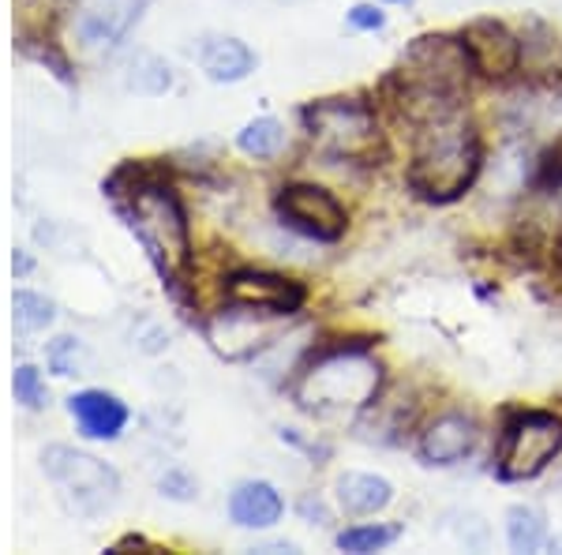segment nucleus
Listing matches in <instances>:
<instances>
[{
    "label": "nucleus",
    "instance_id": "f257e3e1",
    "mask_svg": "<svg viewBox=\"0 0 562 555\" xmlns=\"http://www.w3.org/2000/svg\"><path fill=\"white\" fill-rule=\"evenodd\" d=\"M480 173V135L465 113H447L416 129L409 188L428 203H454Z\"/></svg>",
    "mask_w": 562,
    "mask_h": 555
},
{
    "label": "nucleus",
    "instance_id": "f03ea898",
    "mask_svg": "<svg viewBox=\"0 0 562 555\" xmlns=\"http://www.w3.org/2000/svg\"><path fill=\"white\" fill-rule=\"evenodd\" d=\"M121 214L135 233V241L143 244V252L150 256L161 281L173 293H180L188 270H192V233H188V214L173 188L161 185V180L139 177L124 192Z\"/></svg>",
    "mask_w": 562,
    "mask_h": 555
},
{
    "label": "nucleus",
    "instance_id": "7ed1b4c3",
    "mask_svg": "<svg viewBox=\"0 0 562 555\" xmlns=\"http://www.w3.org/2000/svg\"><path fill=\"white\" fill-rule=\"evenodd\" d=\"M383 368L364 345L357 349H326L296 379V406L319 421L357 417L379 398Z\"/></svg>",
    "mask_w": 562,
    "mask_h": 555
},
{
    "label": "nucleus",
    "instance_id": "20e7f679",
    "mask_svg": "<svg viewBox=\"0 0 562 555\" xmlns=\"http://www.w3.org/2000/svg\"><path fill=\"white\" fill-rule=\"evenodd\" d=\"M304 129L326 158L375 162L383 158V129L368 102L357 98H323L304 109Z\"/></svg>",
    "mask_w": 562,
    "mask_h": 555
},
{
    "label": "nucleus",
    "instance_id": "39448f33",
    "mask_svg": "<svg viewBox=\"0 0 562 555\" xmlns=\"http://www.w3.org/2000/svg\"><path fill=\"white\" fill-rule=\"evenodd\" d=\"M42 469L76 514H105L121 496V477L113 466H105L102 458L87 451L65 447V443H53L42 451Z\"/></svg>",
    "mask_w": 562,
    "mask_h": 555
},
{
    "label": "nucleus",
    "instance_id": "423d86ee",
    "mask_svg": "<svg viewBox=\"0 0 562 555\" xmlns=\"http://www.w3.org/2000/svg\"><path fill=\"white\" fill-rule=\"evenodd\" d=\"M562 451V417L529 409V413L510 417L503 428L495 469L503 480H532L540 477Z\"/></svg>",
    "mask_w": 562,
    "mask_h": 555
},
{
    "label": "nucleus",
    "instance_id": "0eeeda50",
    "mask_svg": "<svg viewBox=\"0 0 562 555\" xmlns=\"http://www.w3.org/2000/svg\"><path fill=\"white\" fill-rule=\"evenodd\" d=\"M281 222L289 230H296L307 241H323V244H334L341 241L349 230V214L346 207L338 203V196L326 192L319 185H289L281 188L278 199H274Z\"/></svg>",
    "mask_w": 562,
    "mask_h": 555
},
{
    "label": "nucleus",
    "instance_id": "6e6552de",
    "mask_svg": "<svg viewBox=\"0 0 562 555\" xmlns=\"http://www.w3.org/2000/svg\"><path fill=\"white\" fill-rule=\"evenodd\" d=\"M289 315H274L262 312V308H248V304H233L225 312H217L211 326H206V338H211L214 353L225 360H251L259 357L262 349L278 342V326Z\"/></svg>",
    "mask_w": 562,
    "mask_h": 555
},
{
    "label": "nucleus",
    "instance_id": "1a4fd4ad",
    "mask_svg": "<svg viewBox=\"0 0 562 555\" xmlns=\"http://www.w3.org/2000/svg\"><path fill=\"white\" fill-rule=\"evenodd\" d=\"M469 65L487 79H510L521 68V38L498 20H476L461 31Z\"/></svg>",
    "mask_w": 562,
    "mask_h": 555
},
{
    "label": "nucleus",
    "instance_id": "9d476101",
    "mask_svg": "<svg viewBox=\"0 0 562 555\" xmlns=\"http://www.w3.org/2000/svg\"><path fill=\"white\" fill-rule=\"evenodd\" d=\"M225 297L233 304L262 308V312H274V315H293L301 312V304L307 300V289L301 281L267 275V270H237V275L225 278Z\"/></svg>",
    "mask_w": 562,
    "mask_h": 555
},
{
    "label": "nucleus",
    "instance_id": "9b49d317",
    "mask_svg": "<svg viewBox=\"0 0 562 555\" xmlns=\"http://www.w3.org/2000/svg\"><path fill=\"white\" fill-rule=\"evenodd\" d=\"M143 8L147 0H83L79 8V20H76V34L87 49L102 53L113 49L128 38V31L139 23Z\"/></svg>",
    "mask_w": 562,
    "mask_h": 555
},
{
    "label": "nucleus",
    "instance_id": "f8f14e48",
    "mask_svg": "<svg viewBox=\"0 0 562 555\" xmlns=\"http://www.w3.org/2000/svg\"><path fill=\"white\" fill-rule=\"evenodd\" d=\"M68 413L87 440H102V443L121 440V432L128 428L132 417L128 406L116 395H109V390H79V395L68 398Z\"/></svg>",
    "mask_w": 562,
    "mask_h": 555
},
{
    "label": "nucleus",
    "instance_id": "ddd939ff",
    "mask_svg": "<svg viewBox=\"0 0 562 555\" xmlns=\"http://www.w3.org/2000/svg\"><path fill=\"white\" fill-rule=\"evenodd\" d=\"M476 447V424L465 413H442L424 428L420 458L428 466H458Z\"/></svg>",
    "mask_w": 562,
    "mask_h": 555
},
{
    "label": "nucleus",
    "instance_id": "4468645a",
    "mask_svg": "<svg viewBox=\"0 0 562 555\" xmlns=\"http://www.w3.org/2000/svg\"><path fill=\"white\" fill-rule=\"evenodd\" d=\"M285 514V499L270 480H240L229 491V522L240 530H270Z\"/></svg>",
    "mask_w": 562,
    "mask_h": 555
},
{
    "label": "nucleus",
    "instance_id": "2eb2a0df",
    "mask_svg": "<svg viewBox=\"0 0 562 555\" xmlns=\"http://www.w3.org/2000/svg\"><path fill=\"white\" fill-rule=\"evenodd\" d=\"M199 68H203L206 79H214V84H240V79H248L251 71H256V53L240 38L217 34V38H206L199 45Z\"/></svg>",
    "mask_w": 562,
    "mask_h": 555
},
{
    "label": "nucleus",
    "instance_id": "dca6fc26",
    "mask_svg": "<svg viewBox=\"0 0 562 555\" xmlns=\"http://www.w3.org/2000/svg\"><path fill=\"white\" fill-rule=\"evenodd\" d=\"M390 499H394V485L375 473H346L338 480V503L346 514H379L390 507Z\"/></svg>",
    "mask_w": 562,
    "mask_h": 555
},
{
    "label": "nucleus",
    "instance_id": "f3484780",
    "mask_svg": "<svg viewBox=\"0 0 562 555\" xmlns=\"http://www.w3.org/2000/svg\"><path fill=\"white\" fill-rule=\"evenodd\" d=\"M506 541L514 552H540L548 548V518L540 507L518 503L506 511Z\"/></svg>",
    "mask_w": 562,
    "mask_h": 555
},
{
    "label": "nucleus",
    "instance_id": "a211bd4d",
    "mask_svg": "<svg viewBox=\"0 0 562 555\" xmlns=\"http://www.w3.org/2000/svg\"><path fill=\"white\" fill-rule=\"evenodd\" d=\"M124 87L143 98H161L173 87V71H169L161 57H154V53H135L128 60V71H124Z\"/></svg>",
    "mask_w": 562,
    "mask_h": 555
},
{
    "label": "nucleus",
    "instance_id": "6ab92c4d",
    "mask_svg": "<svg viewBox=\"0 0 562 555\" xmlns=\"http://www.w3.org/2000/svg\"><path fill=\"white\" fill-rule=\"evenodd\" d=\"M237 143L244 154H251V158H274V154L285 147V129H281L274 116H259V121L244 124Z\"/></svg>",
    "mask_w": 562,
    "mask_h": 555
},
{
    "label": "nucleus",
    "instance_id": "aec40b11",
    "mask_svg": "<svg viewBox=\"0 0 562 555\" xmlns=\"http://www.w3.org/2000/svg\"><path fill=\"white\" fill-rule=\"evenodd\" d=\"M12 308H15V326L20 331H45L53 320H57V308H53V300L49 297H42V293H31V289H20L12 300Z\"/></svg>",
    "mask_w": 562,
    "mask_h": 555
},
{
    "label": "nucleus",
    "instance_id": "412c9836",
    "mask_svg": "<svg viewBox=\"0 0 562 555\" xmlns=\"http://www.w3.org/2000/svg\"><path fill=\"white\" fill-rule=\"evenodd\" d=\"M397 541V525H352V530L338 533V548L352 552V555H364V552H379L386 544Z\"/></svg>",
    "mask_w": 562,
    "mask_h": 555
},
{
    "label": "nucleus",
    "instance_id": "4be33fe9",
    "mask_svg": "<svg viewBox=\"0 0 562 555\" xmlns=\"http://www.w3.org/2000/svg\"><path fill=\"white\" fill-rule=\"evenodd\" d=\"M45 360H49V368L57 371V376H79V371H83V360H87V349L79 338L60 334V338H53L45 345Z\"/></svg>",
    "mask_w": 562,
    "mask_h": 555
},
{
    "label": "nucleus",
    "instance_id": "5701e85b",
    "mask_svg": "<svg viewBox=\"0 0 562 555\" xmlns=\"http://www.w3.org/2000/svg\"><path fill=\"white\" fill-rule=\"evenodd\" d=\"M12 390H15V402H23L26 409H42L49 402V390H45V379L34 364H20V368H15Z\"/></svg>",
    "mask_w": 562,
    "mask_h": 555
},
{
    "label": "nucleus",
    "instance_id": "b1692460",
    "mask_svg": "<svg viewBox=\"0 0 562 555\" xmlns=\"http://www.w3.org/2000/svg\"><path fill=\"white\" fill-rule=\"evenodd\" d=\"M532 169H537V188H543V192H555V188H562V147H551L540 154V162H532Z\"/></svg>",
    "mask_w": 562,
    "mask_h": 555
},
{
    "label": "nucleus",
    "instance_id": "393cba45",
    "mask_svg": "<svg viewBox=\"0 0 562 555\" xmlns=\"http://www.w3.org/2000/svg\"><path fill=\"white\" fill-rule=\"evenodd\" d=\"M158 488H161V496L177 499V503H192V499L199 496V485H195L192 477H188L184 469H169V473H161V477H158Z\"/></svg>",
    "mask_w": 562,
    "mask_h": 555
},
{
    "label": "nucleus",
    "instance_id": "a878e982",
    "mask_svg": "<svg viewBox=\"0 0 562 555\" xmlns=\"http://www.w3.org/2000/svg\"><path fill=\"white\" fill-rule=\"evenodd\" d=\"M349 26L352 31H383L386 15L375 4H352L349 8Z\"/></svg>",
    "mask_w": 562,
    "mask_h": 555
},
{
    "label": "nucleus",
    "instance_id": "bb28decb",
    "mask_svg": "<svg viewBox=\"0 0 562 555\" xmlns=\"http://www.w3.org/2000/svg\"><path fill=\"white\" fill-rule=\"evenodd\" d=\"M301 514H304V518H319V525L326 522V507L319 503V499H304V503H301Z\"/></svg>",
    "mask_w": 562,
    "mask_h": 555
},
{
    "label": "nucleus",
    "instance_id": "cd10ccee",
    "mask_svg": "<svg viewBox=\"0 0 562 555\" xmlns=\"http://www.w3.org/2000/svg\"><path fill=\"white\" fill-rule=\"evenodd\" d=\"M251 552H296V544L278 541V544H259V548H251Z\"/></svg>",
    "mask_w": 562,
    "mask_h": 555
},
{
    "label": "nucleus",
    "instance_id": "c85d7f7f",
    "mask_svg": "<svg viewBox=\"0 0 562 555\" xmlns=\"http://www.w3.org/2000/svg\"><path fill=\"white\" fill-rule=\"evenodd\" d=\"M12 267H15V275H26V270H31V259H26V256H23V252H15Z\"/></svg>",
    "mask_w": 562,
    "mask_h": 555
},
{
    "label": "nucleus",
    "instance_id": "c756f323",
    "mask_svg": "<svg viewBox=\"0 0 562 555\" xmlns=\"http://www.w3.org/2000/svg\"><path fill=\"white\" fill-rule=\"evenodd\" d=\"M548 548H551V552H562V536H551Z\"/></svg>",
    "mask_w": 562,
    "mask_h": 555
},
{
    "label": "nucleus",
    "instance_id": "7c9ffc66",
    "mask_svg": "<svg viewBox=\"0 0 562 555\" xmlns=\"http://www.w3.org/2000/svg\"><path fill=\"white\" fill-rule=\"evenodd\" d=\"M383 4H409V0H383Z\"/></svg>",
    "mask_w": 562,
    "mask_h": 555
}]
</instances>
